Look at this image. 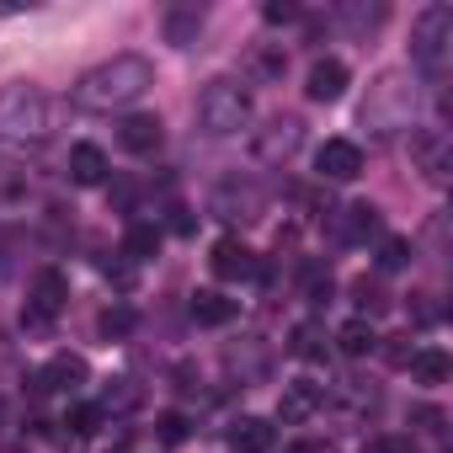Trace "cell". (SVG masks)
I'll list each match as a JSON object with an SVG mask.
<instances>
[{"instance_id":"6da1fadb","label":"cell","mask_w":453,"mask_h":453,"mask_svg":"<svg viewBox=\"0 0 453 453\" xmlns=\"http://www.w3.org/2000/svg\"><path fill=\"white\" fill-rule=\"evenodd\" d=\"M155 86V65L144 54H112L102 65H91L75 86H70V102L81 112H123L134 107L144 91Z\"/></svg>"},{"instance_id":"7a4b0ae2","label":"cell","mask_w":453,"mask_h":453,"mask_svg":"<svg viewBox=\"0 0 453 453\" xmlns=\"http://www.w3.org/2000/svg\"><path fill=\"white\" fill-rule=\"evenodd\" d=\"M54 128V102L43 96V86H0V139L6 144H43Z\"/></svg>"},{"instance_id":"3957f363","label":"cell","mask_w":453,"mask_h":453,"mask_svg":"<svg viewBox=\"0 0 453 453\" xmlns=\"http://www.w3.org/2000/svg\"><path fill=\"white\" fill-rule=\"evenodd\" d=\"M197 123H203V134H213V139L241 134V128L251 123V91H246V81H230V75L208 81V86L197 91Z\"/></svg>"},{"instance_id":"277c9868","label":"cell","mask_w":453,"mask_h":453,"mask_svg":"<svg viewBox=\"0 0 453 453\" xmlns=\"http://www.w3.org/2000/svg\"><path fill=\"white\" fill-rule=\"evenodd\" d=\"M411 118H416V81H411L405 70H384V75L368 86V96H363V128L395 134V128H405Z\"/></svg>"},{"instance_id":"5b68a950","label":"cell","mask_w":453,"mask_h":453,"mask_svg":"<svg viewBox=\"0 0 453 453\" xmlns=\"http://www.w3.org/2000/svg\"><path fill=\"white\" fill-rule=\"evenodd\" d=\"M448 54H453V6H426L416 22H411V65L421 75H442L448 70Z\"/></svg>"},{"instance_id":"8992f818","label":"cell","mask_w":453,"mask_h":453,"mask_svg":"<svg viewBox=\"0 0 453 453\" xmlns=\"http://www.w3.org/2000/svg\"><path fill=\"white\" fill-rule=\"evenodd\" d=\"M299 144H304V123H299V118H288V112H278L267 128H257L251 155H257L262 165H283V160H294V155H299Z\"/></svg>"},{"instance_id":"52a82bcc","label":"cell","mask_w":453,"mask_h":453,"mask_svg":"<svg viewBox=\"0 0 453 453\" xmlns=\"http://www.w3.org/2000/svg\"><path fill=\"white\" fill-rule=\"evenodd\" d=\"M208 267H213V278H224V283H246V278H257V273H262L257 251H251L241 235H224V241H213V257H208Z\"/></svg>"},{"instance_id":"ba28073f","label":"cell","mask_w":453,"mask_h":453,"mask_svg":"<svg viewBox=\"0 0 453 453\" xmlns=\"http://www.w3.org/2000/svg\"><path fill=\"white\" fill-rule=\"evenodd\" d=\"M326 230L336 246H363L373 230H379V208L373 203H352V208H331L326 213Z\"/></svg>"},{"instance_id":"9c48e42d","label":"cell","mask_w":453,"mask_h":453,"mask_svg":"<svg viewBox=\"0 0 453 453\" xmlns=\"http://www.w3.org/2000/svg\"><path fill=\"white\" fill-rule=\"evenodd\" d=\"M165 144V123L155 118V112H128L123 123H118V150H128V155H155Z\"/></svg>"},{"instance_id":"30bf717a","label":"cell","mask_w":453,"mask_h":453,"mask_svg":"<svg viewBox=\"0 0 453 453\" xmlns=\"http://www.w3.org/2000/svg\"><path fill=\"white\" fill-rule=\"evenodd\" d=\"M315 171H320V181H352V176H363V150L352 139H326L315 150Z\"/></svg>"},{"instance_id":"8fae6325","label":"cell","mask_w":453,"mask_h":453,"mask_svg":"<svg viewBox=\"0 0 453 453\" xmlns=\"http://www.w3.org/2000/svg\"><path fill=\"white\" fill-rule=\"evenodd\" d=\"M448 134L442 128H416L411 134V160L421 165V176L426 181H448Z\"/></svg>"},{"instance_id":"7c38bea8","label":"cell","mask_w":453,"mask_h":453,"mask_svg":"<svg viewBox=\"0 0 453 453\" xmlns=\"http://www.w3.org/2000/svg\"><path fill=\"white\" fill-rule=\"evenodd\" d=\"M86 379H91L86 357H75V352H59V357H49V363H43V373L33 379V389H38V395H43V389H54V395H75Z\"/></svg>"},{"instance_id":"4fadbf2b","label":"cell","mask_w":453,"mask_h":453,"mask_svg":"<svg viewBox=\"0 0 453 453\" xmlns=\"http://www.w3.org/2000/svg\"><path fill=\"white\" fill-rule=\"evenodd\" d=\"M278 426L267 416H235L230 421V453H273Z\"/></svg>"},{"instance_id":"5bb4252c","label":"cell","mask_w":453,"mask_h":453,"mask_svg":"<svg viewBox=\"0 0 453 453\" xmlns=\"http://www.w3.org/2000/svg\"><path fill=\"white\" fill-rule=\"evenodd\" d=\"M347 91V65L342 59H315L310 75H304V96L310 102H342Z\"/></svg>"},{"instance_id":"9a60e30c","label":"cell","mask_w":453,"mask_h":453,"mask_svg":"<svg viewBox=\"0 0 453 453\" xmlns=\"http://www.w3.org/2000/svg\"><path fill=\"white\" fill-rule=\"evenodd\" d=\"M213 208L224 213V219H262V192L251 187V181H224L219 187V197H213Z\"/></svg>"},{"instance_id":"2e32d148","label":"cell","mask_w":453,"mask_h":453,"mask_svg":"<svg viewBox=\"0 0 453 453\" xmlns=\"http://www.w3.org/2000/svg\"><path fill=\"white\" fill-rule=\"evenodd\" d=\"M326 395H320V384H310V379H299V384H283V400H278V416L288 421V426H299V421H310L315 416V405H320Z\"/></svg>"},{"instance_id":"e0dca14e","label":"cell","mask_w":453,"mask_h":453,"mask_svg":"<svg viewBox=\"0 0 453 453\" xmlns=\"http://www.w3.org/2000/svg\"><path fill=\"white\" fill-rule=\"evenodd\" d=\"M187 310H192V320H197V326H230L241 304H235L230 294H219V288H197Z\"/></svg>"},{"instance_id":"ac0fdd59","label":"cell","mask_w":453,"mask_h":453,"mask_svg":"<svg viewBox=\"0 0 453 453\" xmlns=\"http://www.w3.org/2000/svg\"><path fill=\"white\" fill-rule=\"evenodd\" d=\"M70 181L75 187H102L107 181V155L96 144H75L70 150Z\"/></svg>"},{"instance_id":"d6986e66","label":"cell","mask_w":453,"mask_h":453,"mask_svg":"<svg viewBox=\"0 0 453 453\" xmlns=\"http://www.w3.org/2000/svg\"><path fill=\"white\" fill-rule=\"evenodd\" d=\"M65 299H70V283H65V273H43V278L33 283V299H27V310H38L43 320H54V315L65 310Z\"/></svg>"},{"instance_id":"ffe728a7","label":"cell","mask_w":453,"mask_h":453,"mask_svg":"<svg viewBox=\"0 0 453 453\" xmlns=\"http://www.w3.org/2000/svg\"><path fill=\"white\" fill-rule=\"evenodd\" d=\"M288 352H294L299 363H320V357L331 352V342H326V326H320V320H304V326H294V336H288Z\"/></svg>"},{"instance_id":"44dd1931","label":"cell","mask_w":453,"mask_h":453,"mask_svg":"<svg viewBox=\"0 0 453 453\" xmlns=\"http://www.w3.org/2000/svg\"><path fill=\"white\" fill-rule=\"evenodd\" d=\"M405 373H411L416 384H442V379L453 373V363H448L442 347H416V357L405 363Z\"/></svg>"},{"instance_id":"7402d4cb","label":"cell","mask_w":453,"mask_h":453,"mask_svg":"<svg viewBox=\"0 0 453 453\" xmlns=\"http://www.w3.org/2000/svg\"><path fill=\"white\" fill-rule=\"evenodd\" d=\"M331 342H336V352H347V357H368V352L379 347V336H373V326H368L363 315H352V320H347Z\"/></svg>"},{"instance_id":"603a6c76","label":"cell","mask_w":453,"mask_h":453,"mask_svg":"<svg viewBox=\"0 0 453 453\" xmlns=\"http://www.w3.org/2000/svg\"><path fill=\"white\" fill-rule=\"evenodd\" d=\"M123 257L128 262H150V257H160V224H128V235H123Z\"/></svg>"},{"instance_id":"cb8c5ba5","label":"cell","mask_w":453,"mask_h":453,"mask_svg":"<svg viewBox=\"0 0 453 453\" xmlns=\"http://www.w3.org/2000/svg\"><path fill=\"white\" fill-rule=\"evenodd\" d=\"M197 33H203V12H197V6L165 12V43H176V49H192V43H197Z\"/></svg>"},{"instance_id":"d4e9b609","label":"cell","mask_w":453,"mask_h":453,"mask_svg":"<svg viewBox=\"0 0 453 453\" xmlns=\"http://www.w3.org/2000/svg\"><path fill=\"white\" fill-rule=\"evenodd\" d=\"M139 400H144V389L134 384V379H107V389H102V416H123V411H139Z\"/></svg>"},{"instance_id":"484cf974","label":"cell","mask_w":453,"mask_h":453,"mask_svg":"<svg viewBox=\"0 0 453 453\" xmlns=\"http://www.w3.org/2000/svg\"><path fill=\"white\" fill-rule=\"evenodd\" d=\"M352 299H357V315H363V320L389 310V294H384V283H379V278H368V273H363V278H352Z\"/></svg>"},{"instance_id":"4316f807","label":"cell","mask_w":453,"mask_h":453,"mask_svg":"<svg viewBox=\"0 0 453 453\" xmlns=\"http://www.w3.org/2000/svg\"><path fill=\"white\" fill-rule=\"evenodd\" d=\"M411 257H416L411 241H400V235H384L379 241V273H400V267H411Z\"/></svg>"},{"instance_id":"83f0119b","label":"cell","mask_w":453,"mask_h":453,"mask_svg":"<svg viewBox=\"0 0 453 453\" xmlns=\"http://www.w3.org/2000/svg\"><path fill=\"white\" fill-rule=\"evenodd\" d=\"M384 17H389L384 6H347V12H342V22H347L357 38H368L373 27H384Z\"/></svg>"},{"instance_id":"f1b7e54d","label":"cell","mask_w":453,"mask_h":453,"mask_svg":"<svg viewBox=\"0 0 453 453\" xmlns=\"http://www.w3.org/2000/svg\"><path fill=\"white\" fill-rule=\"evenodd\" d=\"M373 352H379V357H384L389 368H405V363L416 357V347H411V331H395V336H384V342H379Z\"/></svg>"},{"instance_id":"f546056e","label":"cell","mask_w":453,"mask_h":453,"mask_svg":"<svg viewBox=\"0 0 453 453\" xmlns=\"http://www.w3.org/2000/svg\"><path fill=\"white\" fill-rule=\"evenodd\" d=\"M155 437L176 448V442H187V437H192V421H187L181 411H160V416H155Z\"/></svg>"},{"instance_id":"4dcf8cb0","label":"cell","mask_w":453,"mask_h":453,"mask_svg":"<svg viewBox=\"0 0 453 453\" xmlns=\"http://www.w3.org/2000/svg\"><path fill=\"white\" fill-rule=\"evenodd\" d=\"M96 331H102L107 342H118V336H128V331H134V310H128V304H112V310H102V320H96Z\"/></svg>"},{"instance_id":"1f68e13d","label":"cell","mask_w":453,"mask_h":453,"mask_svg":"<svg viewBox=\"0 0 453 453\" xmlns=\"http://www.w3.org/2000/svg\"><path fill=\"white\" fill-rule=\"evenodd\" d=\"M251 70H257L262 81H283V70H288V54H283V49H257V54H251Z\"/></svg>"},{"instance_id":"d6a6232c","label":"cell","mask_w":453,"mask_h":453,"mask_svg":"<svg viewBox=\"0 0 453 453\" xmlns=\"http://www.w3.org/2000/svg\"><path fill=\"white\" fill-rule=\"evenodd\" d=\"M65 426H70L75 437H91V432L102 426V411H96V405H75V411L65 416Z\"/></svg>"},{"instance_id":"836d02e7","label":"cell","mask_w":453,"mask_h":453,"mask_svg":"<svg viewBox=\"0 0 453 453\" xmlns=\"http://www.w3.org/2000/svg\"><path fill=\"white\" fill-rule=\"evenodd\" d=\"M442 235H448V213H437L426 230H421V246H426V257H432V262L442 257Z\"/></svg>"},{"instance_id":"e575fe53","label":"cell","mask_w":453,"mask_h":453,"mask_svg":"<svg viewBox=\"0 0 453 453\" xmlns=\"http://www.w3.org/2000/svg\"><path fill=\"white\" fill-rule=\"evenodd\" d=\"M411 320L416 326H437L442 320V310L432 304V294H411Z\"/></svg>"},{"instance_id":"d590c367","label":"cell","mask_w":453,"mask_h":453,"mask_svg":"<svg viewBox=\"0 0 453 453\" xmlns=\"http://www.w3.org/2000/svg\"><path fill=\"white\" fill-rule=\"evenodd\" d=\"M102 273H107V283H112L118 294H128V288H134V262H107Z\"/></svg>"},{"instance_id":"8d00e7d4","label":"cell","mask_w":453,"mask_h":453,"mask_svg":"<svg viewBox=\"0 0 453 453\" xmlns=\"http://www.w3.org/2000/svg\"><path fill=\"white\" fill-rule=\"evenodd\" d=\"M262 17H267L273 27H283V22H294V17H299V6H294V0H267Z\"/></svg>"},{"instance_id":"74e56055","label":"cell","mask_w":453,"mask_h":453,"mask_svg":"<svg viewBox=\"0 0 453 453\" xmlns=\"http://www.w3.org/2000/svg\"><path fill=\"white\" fill-rule=\"evenodd\" d=\"M363 453H416V448H411L405 437H379V442H368Z\"/></svg>"},{"instance_id":"f35d334b","label":"cell","mask_w":453,"mask_h":453,"mask_svg":"<svg viewBox=\"0 0 453 453\" xmlns=\"http://www.w3.org/2000/svg\"><path fill=\"white\" fill-rule=\"evenodd\" d=\"M416 421H421L426 432H442V411H432V405H421V411H416Z\"/></svg>"},{"instance_id":"ab89813d","label":"cell","mask_w":453,"mask_h":453,"mask_svg":"<svg viewBox=\"0 0 453 453\" xmlns=\"http://www.w3.org/2000/svg\"><path fill=\"white\" fill-rule=\"evenodd\" d=\"M288 453H331V442H320V437H304V442H294Z\"/></svg>"},{"instance_id":"60d3db41","label":"cell","mask_w":453,"mask_h":453,"mask_svg":"<svg viewBox=\"0 0 453 453\" xmlns=\"http://www.w3.org/2000/svg\"><path fill=\"white\" fill-rule=\"evenodd\" d=\"M0 426H6V400H0Z\"/></svg>"}]
</instances>
